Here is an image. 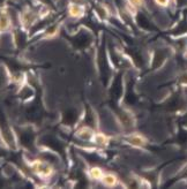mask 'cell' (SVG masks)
<instances>
[{"instance_id":"obj_1","label":"cell","mask_w":187,"mask_h":189,"mask_svg":"<svg viewBox=\"0 0 187 189\" xmlns=\"http://www.w3.org/2000/svg\"><path fill=\"white\" fill-rule=\"evenodd\" d=\"M31 168L36 174L41 175V176H47L52 172V168L50 167V165L44 163V161H35Z\"/></svg>"},{"instance_id":"obj_2","label":"cell","mask_w":187,"mask_h":189,"mask_svg":"<svg viewBox=\"0 0 187 189\" xmlns=\"http://www.w3.org/2000/svg\"><path fill=\"white\" fill-rule=\"evenodd\" d=\"M129 142H131V144H133V145L135 146H141L145 144V139H143V137H141V136L134 135L129 137Z\"/></svg>"},{"instance_id":"obj_3","label":"cell","mask_w":187,"mask_h":189,"mask_svg":"<svg viewBox=\"0 0 187 189\" xmlns=\"http://www.w3.org/2000/svg\"><path fill=\"white\" fill-rule=\"evenodd\" d=\"M103 182H104L106 186H113L117 182V179L116 176L112 174H106L103 176Z\"/></svg>"},{"instance_id":"obj_4","label":"cell","mask_w":187,"mask_h":189,"mask_svg":"<svg viewBox=\"0 0 187 189\" xmlns=\"http://www.w3.org/2000/svg\"><path fill=\"white\" fill-rule=\"evenodd\" d=\"M69 13L74 16H80L82 13V7L79 6V5H72L71 9H69Z\"/></svg>"},{"instance_id":"obj_5","label":"cell","mask_w":187,"mask_h":189,"mask_svg":"<svg viewBox=\"0 0 187 189\" xmlns=\"http://www.w3.org/2000/svg\"><path fill=\"white\" fill-rule=\"evenodd\" d=\"M91 175L94 176L95 179H99V178H102V171L99 170V168H92L91 170Z\"/></svg>"},{"instance_id":"obj_6","label":"cell","mask_w":187,"mask_h":189,"mask_svg":"<svg viewBox=\"0 0 187 189\" xmlns=\"http://www.w3.org/2000/svg\"><path fill=\"white\" fill-rule=\"evenodd\" d=\"M96 142H97V143H99V144H104V143L106 142L105 136H103V135H98V136H97V139H96Z\"/></svg>"},{"instance_id":"obj_7","label":"cell","mask_w":187,"mask_h":189,"mask_svg":"<svg viewBox=\"0 0 187 189\" xmlns=\"http://www.w3.org/2000/svg\"><path fill=\"white\" fill-rule=\"evenodd\" d=\"M132 1V4L135 5V6H141V5H143V0H131Z\"/></svg>"},{"instance_id":"obj_8","label":"cell","mask_w":187,"mask_h":189,"mask_svg":"<svg viewBox=\"0 0 187 189\" xmlns=\"http://www.w3.org/2000/svg\"><path fill=\"white\" fill-rule=\"evenodd\" d=\"M156 3H157L158 5L165 6V5H168V3H169V0H156Z\"/></svg>"}]
</instances>
